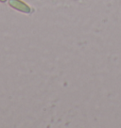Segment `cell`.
Wrapping results in <instances>:
<instances>
[{
	"instance_id": "6da1fadb",
	"label": "cell",
	"mask_w": 121,
	"mask_h": 128,
	"mask_svg": "<svg viewBox=\"0 0 121 128\" xmlns=\"http://www.w3.org/2000/svg\"><path fill=\"white\" fill-rule=\"evenodd\" d=\"M9 3H10V5L12 6V8H16L17 10L27 12V13L30 12V8L27 4H25L24 2H22L21 0H10Z\"/></svg>"
},
{
	"instance_id": "7a4b0ae2",
	"label": "cell",
	"mask_w": 121,
	"mask_h": 128,
	"mask_svg": "<svg viewBox=\"0 0 121 128\" xmlns=\"http://www.w3.org/2000/svg\"><path fill=\"white\" fill-rule=\"evenodd\" d=\"M0 1H1V2H5V1H6V0H0Z\"/></svg>"
}]
</instances>
